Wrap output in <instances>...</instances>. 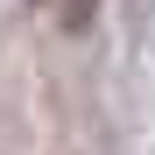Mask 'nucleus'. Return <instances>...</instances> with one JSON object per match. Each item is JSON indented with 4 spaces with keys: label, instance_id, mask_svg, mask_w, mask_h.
<instances>
[{
    "label": "nucleus",
    "instance_id": "obj_1",
    "mask_svg": "<svg viewBox=\"0 0 155 155\" xmlns=\"http://www.w3.org/2000/svg\"><path fill=\"white\" fill-rule=\"evenodd\" d=\"M92 14H99V0H57V21H64L71 35H85V28H92Z\"/></svg>",
    "mask_w": 155,
    "mask_h": 155
}]
</instances>
